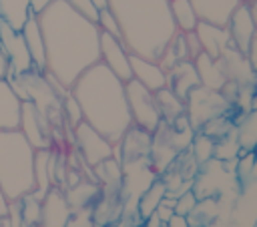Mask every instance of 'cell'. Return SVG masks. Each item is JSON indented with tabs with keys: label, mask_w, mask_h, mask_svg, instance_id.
<instances>
[{
	"label": "cell",
	"mask_w": 257,
	"mask_h": 227,
	"mask_svg": "<svg viewBox=\"0 0 257 227\" xmlns=\"http://www.w3.org/2000/svg\"><path fill=\"white\" fill-rule=\"evenodd\" d=\"M124 94H126V104H128L133 125L151 135L157 133V129L163 123V117H161L155 92L143 86L139 80L131 78L124 82Z\"/></svg>",
	"instance_id": "obj_5"
},
{
	"label": "cell",
	"mask_w": 257,
	"mask_h": 227,
	"mask_svg": "<svg viewBox=\"0 0 257 227\" xmlns=\"http://www.w3.org/2000/svg\"><path fill=\"white\" fill-rule=\"evenodd\" d=\"M253 227H257V221H255V225H253Z\"/></svg>",
	"instance_id": "obj_47"
},
{
	"label": "cell",
	"mask_w": 257,
	"mask_h": 227,
	"mask_svg": "<svg viewBox=\"0 0 257 227\" xmlns=\"http://www.w3.org/2000/svg\"><path fill=\"white\" fill-rule=\"evenodd\" d=\"M72 149L80 155L82 165L88 169L96 167L104 159H110L114 153V145L84 121L78 123L72 131Z\"/></svg>",
	"instance_id": "obj_7"
},
{
	"label": "cell",
	"mask_w": 257,
	"mask_h": 227,
	"mask_svg": "<svg viewBox=\"0 0 257 227\" xmlns=\"http://www.w3.org/2000/svg\"><path fill=\"white\" fill-rule=\"evenodd\" d=\"M2 22H4V18H2V14H0V26H2Z\"/></svg>",
	"instance_id": "obj_43"
},
{
	"label": "cell",
	"mask_w": 257,
	"mask_h": 227,
	"mask_svg": "<svg viewBox=\"0 0 257 227\" xmlns=\"http://www.w3.org/2000/svg\"><path fill=\"white\" fill-rule=\"evenodd\" d=\"M165 195H167V185H165V181H163V179H155V181L147 187V191L139 197V201H137V215H139L141 219H147L151 213H155V209L159 207V203L163 201Z\"/></svg>",
	"instance_id": "obj_25"
},
{
	"label": "cell",
	"mask_w": 257,
	"mask_h": 227,
	"mask_svg": "<svg viewBox=\"0 0 257 227\" xmlns=\"http://www.w3.org/2000/svg\"><path fill=\"white\" fill-rule=\"evenodd\" d=\"M62 119H64L68 131H74V127L78 123H82V110H80L76 98L70 92L62 98Z\"/></svg>",
	"instance_id": "obj_28"
},
{
	"label": "cell",
	"mask_w": 257,
	"mask_h": 227,
	"mask_svg": "<svg viewBox=\"0 0 257 227\" xmlns=\"http://www.w3.org/2000/svg\"><path fill=\"white\" fill-rule=\"evenodd\" d=\"M195 32L199 36L203 52L209 54L211 58H221L223 52L229 46H233L227 26H217V24H209V22H201L199 20L197 26H195Z\"/></svg>",
	"instance_id": "obj_13"
},
{
	"label": "cell",
	"mask_w": 257,
	"mask_h": 227,
	"mask_svg": "<svg viewBox=\"0 0 257 227\" xmlns=\"http://www.w3.org/2000/svg\"><path fill=\"white\" fill-rule=\"evenodd\" d=\"M211 227H217V221H215V223H213V225H211Z\"/></svg>",
	"instance_id": "obj_45"
},
{
	"label": "cell",
	"mask_w": 257,
	"mask_h": 227,
	"mask_svg": "<svg viewBox=\"0 0 257 227\" xmlns=\"http://www.w3.org/2000/svg\"><path fill=\"white\" fill-rule=\"evenodd\" d=\"M193 62H195V68H197V74H199V80L203 86L213 88V90H221L227 84L229 78L225 74L221 58H211L209 54L201 52Z\"/></svg>",
	"instance_id": "obj_20"
},
{
	"label": "cell",
	"mask_w": 257,
	"mask_h": 227,
	"mask_svg": "<svg viewBox=\"0 0 257 227\" xmlns=\"http://www.w3.org/2000/svg\"><path fill=\"white\" fill-rule=\"evenodd\" d=\"M0 14L8 26L14 30H22L24 22L28 20L30 12V0H0Z\"/></svg>",
	"instance_id": "obj_26"
},
{
	"label": "cell",
	"mask_w": 257,
	"mask_h": 227,
	"mask_svg": "<svg viewBox=\"0 0 257 227\" xmlns=\"http://www.w3.org/2000/svg\"><path fill=\"white\" fill-rule=\"evenodd\" d=\"M0 46H2L4 54L8 56V64H10L8 76H20L24 72L34 70L32 56L26 48V42H24L20 30H14L12 26H8V22H2V26H0Z\"/></svg>",
	"instance_id": "obj_8"
},
{
	"label": "cell",
	"mask_w": 257,
	"mask_h": 227,
	"mask_svg": "<svg viewBox=\"0 0 257 227\" xmlns=\"http://www.w3.org/2000/svg\"><path fill=\"white\" fill-rule=\"evenodd\" d=\"M54 0H30V12L32 14H40L44 8H48Z\"/></svg>",
	"instance_id": "obj_36"
},
{
	"label": "cell",
	"mask_w": 257,
	"mask_h": 227,
	"mask_svg": "<svg viewBox=\"0 0 257 227\" xmlns=\"http://www.w3.org/2000/svg\"><path fill=\"white\" fill-rule=\"evenodd\" d=\"M70 217H72V209L66 201L64 189L50 187L42 199L40 219L36 227H68Z\"/></svg>",
	"instance_id": "obj_11"
},
{
	"label": "cell",
	"mask_w": 257,
	"mask_h": 227,
	"mask_svg": "<svg viewBox=\"0 0 257 227\" xmlns=\"http://www.w3.org/2000/svg\"><path fill=\"white\" fill-rule=\"evenodd\" d=\"M169 2V8H171V14H173V20H175V26L179 32H191L195 30L199 18L193 10V4L191 0H167Z\"/></svg>",
	"instance_id": "obj_27"
},
{
	"label": "cell",
	"mask_w": 257,
	"mask_h": 227,
	"mask_svg": "<svg viewBox=\"0 0 257 227\" xmlns=\"http://www.w3.org/2000/svg\"><path fill=\"white\" fill-rule=\"evenodd\" d=\"M197 203H199V197L195 195L193 189L181 193L179 197H175V215H179V217H187V215L197 207Z\"/></svg>",
	"instance_id": "obj_30"
},
{
	"label": "cell",
	"mask_w": 257,
	"mask_h": 227,
	"mask_svg": "<svg viewBox=\"0 0 257 227\" xmlns=\"http://www.w3.org/2000/svg\"><path fill=\"white\" fill-rule=\"evenodd\" d=\"M0 227H10V223H8V219H6V217H2V219H0Z\"/></svg>",
	"instance_id": "obj_42"
},
{
	"label": "cell",
	"mask_w": 257,
	"mask_h": 227,
	"mask_svg": "<svg viewBox=\"0 0 257 227\" xmlns=\"http://www.w3.org/2000/svg\"><path fill=\"white\" fill-rule=\"evenodd\" d=\"M100 62L110 68L122 82L133 78L131 72V52L122 44L120 38L100 32Z\"/></svg>",
	"instance_id": "obj_10"
},
{
	"label": "cell",
	"mask_w": 257,
	"mask_h": 227,
	"mask_svg": "<svg viewBox=\"0 0 257 227\" xmlns=\"http://www.w3.org/2000/svg\"><path fill=\"white\" fill-rule=\"evenodd\" d=\"M96 26H98V30H100V32H106V34H110V36L120 38V28H118V22H116L114 14H112L108 8H104V10H100V12H98Z\"/></svg>",
	"instance_id": "obj_31"
},
{
	"label": "cell",
	"mask_w": 257,
	"mask_h": 227,
	"mask_svg": "<svg viewBox=\"0 0 257 227\" xmlns=\"http://www.w3.org/2000/svg\"><path fill=\"white\" fill-rule=\"evenodd\" d=\"M18 129L22 131V135L26 137V141L34 149H48V147H52V141H50V133H52L50 123L36 108V104L32 100H22Z\"/></svg>",
	"instance_id": "obj_9"
},
{
	"label": "cell",
	"mask_w": 257,
	"mask_h": 227,
	"mask_svg": "<svg viewBox=\"0 0 257 227\" xmlns=\"http://www.w3.org/2000/svg\"><path fill=\"white\" fill-rule=\"evenodd\" d=\"M22 100L6 78H0V131L18 129Z\"/></svg>",
	"instance_id": "obj_19"
},
{
	"label": "cell",
	"mask_w": 257,
	"mask_h": 227,
	"mask_svg": "<svg viewBox=\"0 0 257 227\" xmlns=\"http://www.w3.org/2000/svg\"><path fill=\"white\" fill-rule=\"evenodd\" d=\"M8 207H10V199H8V195L4 193V189L0 185V219L8 215Z\"/></svg>",
	"instance_id": "obj_37"
},
{
	"label": "cell",
	"mask_w": 257,
	"mask_h": 227,
	"mask_svg": "<svg viewBox=\"0 0 257 227\" xmlns=\"http://www.w3.org/2000/svg\"><path fill=\"white\" fill-rule=\"evenodd\" d=\"M120 40L131 54L159 60L171 38L179 32L167 0H108Z\"/></svg>",
	"instance_id": "obj_3"
},
{
	"label": "cell",
	"mask_w": 257,
	"mask_h": 227,
	"mask_svg": "<svg viewBox=\"0 0 257 227\" xmlns=\"http://www.w3.org/2000/svg\"><path fill=\"white\" fill-rule=\"evenodd\" d=\"M161 227H169V225H167V223H163V225H161Z\"/></svg>",
	"instance_id": "obj_44"
},
{
	"label": "cell",
	"mask_w": 257,
	"mask_h": 227,
	"mask_svg": "<svg viewBox=\"0 0 257 227\" xmlns=\"http://www.w3.org/2000/svg\"><path fill=\"white\" fill-rule=\"evenodd\" d=\"M185 104H187V119L195 129V133L201 127H205L209 121L223 117L233 108V104L219 90L207 88L203 84H199L189 92V96L185 98Z\"/></svg>",
	"instance_id": "obj_6"
},
{
	"label": "cell",
	"mask_w": 257,
	"mask_h": 227,
	"mask_svg": "<svg viewBox=\"0 0 257 227\" xmlns=\"http://www.w3.org/2000/svg\"><path fill=\"white\" fill-rule=\"evenodd\" d=\"M20 201H22V217H24V223L30 225V227H36L38 225V219H40L42 199H36L32 193H28Z\"/></svg>",
	"instance_id": "obj_29"
},
{
	"label": "cell",
	"mask_w": 257,
	"mask_h": 227,
	"mask_svg": "<svg viewBox=\"0 0 257 227\" xmlns=\"http://www.w3.org/2000/svg\"><path fill=\"white\" fill-rule=\"evenodd\" d=\"M98 193H100L98 183H94V181H84V179H80L76 185L64 189L66 201H68V205H70L72 211H76V209H86L88 203H90L94 197H98Z\"/></svg>",
	"instance_id": "obj_23"
},
{
	"label": "cell",
	"mask_w": 257,
	"mask_h": 227,
	"mask_svg": "<svg viewBox=\"0 0 257 227\" xmlns=\"http://www.w3.org/2000/svg\"><path fill=\"white\" fill-rule=\"evenodd\" d=\"M70 94L82 110V121L94 127L112 145H118L133 127L124 82L100 60L74 80Z\"/></svg>",
	"instance_id": "obj_2"
},
{
	"label": "cell",
	"mask_w": 257,
	"mask_h": 227,
	"mask_svg": "<svg viewBox=\"0 0 257 227\" xmlns=\"http://www.w3.org/2000/svg\"><path fill=\"white\" fill-rule=\"evenodd\" d=\"M68 6H72L78 14H82L84 18H88V20H92V22H96V18H98V10L92 6V2L90 0H64Z\"/></svg>",
	"instance_id": "obj_32"
},
{
	"label": "cell",
	"mask_w": 257,
	"mask_h": 227,
	"mask_svg": "<svg viewBox=\"0 0 257 227\" xmlns=\"http://www.w3.org/2000/svg\"><path fill=\"white\" fill-rule=\"evenodd\" d=\"M227 30H229V36H231V44L247 54L253 38L257 36L255 32V24H253V18H251V12H249V2H241L235 12L231 14L229 22H227Z\"/></svg>",
	"instance_id": "obj_12"
},
{
	"label": "cell",
	"mask_w": 257,
	"mask_h": 227,
	"mask_svg": "<svg viewBox=\"0 0 257 227\" xmlns=\"http://www.w3.org/2000/svg\"><path fill=\"white\" fill-rule=\"evenodd\" d=\"M235 137L241 147L239 153L257 151V110H245L243 117L235 123Z\"/></svg>",
	"instance_id": "obj_22"
},
{
	"label": "cell",
	"mask_w": 257,
	"mask_h": 227,
	"mask_svg": "<svg viewBox=\"0 0 257 227\" xmlns=\"http://www.w3.org/2000/svg\"><path fill=\"white\" fill-rule=\"evenodd\" d=\"M8 70H10L8 56L4 54V50H2V46H0V78H6V76H8Z\"/></svg>",
	"instance_id": "obj_38"
},
{
	"label": "cell",
	"mask_w": 257,
	"mask_h": 227,
	"mask_svg": "<svg viewBox=\"0 0 257 227\" xmlns=\"http://www.w3.org/2000/svg\"><path fill=\"white\" fill-rule=\"evenodd\" d=\"M131 72H133L135 80H139L143 86H147L153 92L167 86V72L159 66L157 60H151V58H145L139 54H131Z\"/></svg>",
	"instance_id": "obj_14"
},
{
	"label": "cell",
	"mask_w": 257,
	"mask_h": 227,
	"mask_svg": "<svg viewBox=\"0 0 257 227\" xmlns=\"http://www.w3.org/2000/svg\"><path fill=\"white\" fill-rule=\"evenodd\" d=\"M52 153L54 149H36L34 153V191L32 195L36 199H44L48 189L52 187V173H50V163H52Z\"/></svg>",
	"instance_id": "obj_21"
},
{
	"label": "cell",
	"mask_w": 257,
	"mask_h": 227,
	"mask_svg": "<svg viewBox=\"0 0 257 227\" xmlns=\"http://www.w3.org/2000/svg\"><path fill=\"white\" fill-rule=\"evenodd\" d=\"M185 44H187V52H189V60H195L201 52H203V48H201V42H199V36H197V32L195 30H191V32H185Z\"/></svg>",
	"instance_id": "obj_34"
},
{
	"label": "cell",
	"mask_w": 257,
	"mask_h": 227,
	"mask_svg": "<svg viewBox=\"0 0 257 227\" xmlns=\"http://www.w3.org/2000/svg\"><path fill=\"white\" fill-rule=\"evenodd\" d=\"M34 153L20 129L0 131V185L10 201L34 191Z\"/></svg>",
	"instance_id": "obj_4"
},
{
	"label": "cell",
	"mask_w": 257,
	"mask_h": 227,
	"mask_svg": "<svg viewBox=\"0 0 257 227\" xmlns=\"http://www.w3.org/2000/svg\"><path fill=\"white\" fill-rule=\"evenodd\" d=\"M157 96V104H159V110H161V117L165 123H173L175 119H179L181 115H187V104L183 98H179L169 86L161 88L155 92Z\"/></svg>",
	"instance_id": "obj_24"
},
{
	"label": "cell",
	"mask_w": 257,
	"mask_h": 227,
	"mask_svg": "<svg viewBox=\"0 0 257 227\" xmlns=\"http://www.w3.org/2000/svg\"><path fill=\"white\" fill-rule=\"evenodd\" d=\"M20 34H22V38L26 42V48H28L30 56H32L34 68L38 72H44L46 70V48H44V36H42V30H40L36 14L28 16V20L24 22Z\"/></svg>",
	"instance_id": "obj_18"
},
{
	"label": "cell",
	"mask_w": 257,
	"mask_h": 227,
	"mask_svg": "<svg viewBox=\"0 0 257 227\" xmlns=\"http://www.w3.org/2000/svg\"><path fill=\"white\" fill-rule=\"evenodd\" d=\"M10 227H22L24 223V217H22V201L20 199H14L10 201V207H8V215H6Z\"/></svg>",
	"instance_id": "obj_33"
},
{
	"label": "cell",
	"mask_w": 257,
	"mask_h": 227,
	"mask_svg": "<svg viewBox=\"0 0 257 227\" xmlns=\"http://www.w3.org/2000/svg\"><path fill=\"white\" fill-rule=\"evenodd\" d=\"M46 48V70L66 88L100 60V30L64 0H54L36 14Z\"/></svg>",
	"instance_id": "obj_1"
},
{
	"label": "cell",
	"mask_w": 257,
	"mask_h": 227,
	"mask_svg": "<svg viewBox=\"0 0 257 227\" xmlns=\"http://www.w3.org/2000/svg\"><path fill=\"white\" fill-rule=\"evenodd\" d=\"M243 0H191L193 10L201 22L227 26L231 14Z\"/></svg>",
	"instance_id": "obj_15"
},
{
	"label": "cell",
	"mask_w": 257,
	"mask_h": 227,
	"mask_svg": "<svg viewBox=\"0 0 257 227\" xmlns=\"http://www.w3.org/2000/svg\"><path fill=\"white\" fill-rule=\"evenodd\" d=\"M92 2V6L100 12V10H104V8H108V0H90Z\"/></svg>",
	"instance_id": "obj_41"
},
{
	"label": "cell",
	"mask_w": 257,
	"mask_h": 227,
	"mask_svg": "<svg viewBox=\"0 0 257 227\" xmlns=\"http://www.w3.org/2000/svg\"><path fill=\"white\" fill-rule=\"evenodd\" d=\"M247 58H249V62H251V66H253V70L257 72V36L253 38V42H251V46H249V50H247V54H245Z\"/></svg>",
	"instance_id": "obj_35"
},
{
	"label": "cell",
	"mask_w": 257,
	"mask_h": 227,
	"mask_svg": "<svg viewBox=\"0 0 257 227\" xmlns=\"http://www.w3.org/2000/svg\"><path fill=\"white\" fill-rule=\"evenodd\" d=\"M201 84L195 62L193 60H183L179 64H175L169 72H167V86L179 96V98H187L189 92L193 88H197Z\"/></svg>",
	"instance_id": "obj_17"
},
{
	"label": "cell",
	"mask_w": 257,
	"mask_h": 227,
	"mask_svg": "<svg viewBox=\"0 0 257 227\" xmlns=\"http://www.w3.org/2000/svg\"><path fill=\"white\" fill-rule=\"evenodd\" d=\"M243 2H251V0H243Z\"/></svg>",
	"instance_id": "obj_46"
},
{
	"label": "cell",
	"mask_w": 257,
	"mask_h": 227,
	"mask_svg": "<svg viewBox=\"0 0 257 227\" xmlns=\"http://www.w3.org/2000/svg\"><path fill=\"white\" fill-rule=\"evenodd\" d=\"M249 12H251V18H253V24H255V32H257V0L249 2Z\"/></svg>",
	"instance_id": "obj_40"
},
{
	"label": "cell",
	"mask_w": 257,
	"mask_h": 227,
	"mask_svg": "<svg viewBox=\"0 0 257 227\" xmlns=\"http://www.w3.org/2000/svg\"><path fill=\"white\" fill-rule=\"evenodd\" d=\"M221 62H223V68H225L227 78L233 80L235 84L247 86V84H253V82H255L257 72L253 70L249 58H247L243 52H239L235 46H229V48L223 52Z\"/></svg>",
	"instance_id": "obj_16"
},
{
	"label": "cell",
	"mask_w": 257,
	"mask_h": 227,
	"mask_svg": "<svg viewBox=\"0 0 257 227\" xmlns=\"http://www.w3.org/2000/svg\"><path fill=\"white\" fill-rule=\"evenodd\" d=\"M163 225V221L159 219V215L157 213H151L147 219H143V225L141 227H161Z\"/></svg>",
	"instance_id": "obj_39"
}]
</instances>
